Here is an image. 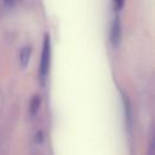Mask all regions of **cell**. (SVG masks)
<instances>
[{
    "mask_svg": "<svg viewBox=\"0 0 155 155\" xmlns=\"http://www.w3.org/2000/svg\"><path fill=\"white\" fill-rule=\"evenodd\" d=\"M50 62H51V40H50V35L45 34L41 58H40V65H39V79L42 85H45L46 79H47V74L50 70Z\"/></svg>",
    "mask_w": 155,
    "mask_h": 155,
    "instance_id": "cell-1",
    "label": "cell"
},
{
    "mask_svg": "<svg viewBox=\"0 0 155 155\" xmlns=\"http://www.w3.org/2000/svg\"><path fill=\"white\" fill-rule=\"evenodd\" d=\"M120 93H121V98H122V105H124V119H125V126H126V130L128 132H131L132 130V124H133V114H132V104H131V101L128 98V96L120 90Z\"/></svg>",
    "mask_w": 155,
    "mask_h": 155,
    "instance_id": "cell-2",
    "label": "cell"
},
{
    "mask_svg": "<svg viewBox=\"0 0 155 155\" xmlns=\"http://www.w3.org/2000/svg\"><path fill=\"white\" fill-rule=\"evenodd\" d=\"M110 42L114 47H116L121 39V22L119 17H115L110 25V34H109Z\"/></svg>",
    "mask_w": 155,
    "mask_h": 155,
    "instance_id": "cell-3",
    "label": "cell"
},
{
    "mask_svg": "<svg viewBox=\"0 0 155 155\" xmlns=\"http://www.w3.org/2000/svg\"><path fill=\"white\" fill-rule=\"evenodd\" d=\"M40 107H41V97L39 94L33 96V98L30 99V103H29V109H28L29 116L34 117L38 114V111L40 110Z\"/></svg>",
    "mask_w": 155,
    "mask_h": 155,
    "instance_id": "cell-4",
    "label": "cell"
},
{
    "mask_svg": "<svg viewBox=\"0 0 155 155\" xmlns=\"http://www.w3.org/2000/svg\"><path fill=\"white\" fill-rule=\"evenodd\" d=\"M30 56H31V46H24L21 50V53H19V64L23 68H25L28 65Z\"/></svg>",
    "mask_w": 155,
    "mask_h": 155,
    "instance_id": "cell-5",
    "label": "cell"
},
{
    "mask_svg": "<svg viewBox=\"0 0 155 155\" xmlns=\"http://www.w3.org/2000/svg\"><path fill=\"white\" fill-rule=\"evenodd\" d=\"M113 1H114V6H115L116 10L122 8L124 5H125V0H113Z\"/></svg>",
    "mask_w": 155,
    "mask_h": 155,
    "instance_id": "cell-6",
    "label": "cell"
},
{
    "mask_svg": "<svg viewBox=\"0 0 155 155\" xmlns=\"http://www.w3.org/2000/svg\"><path fill=\"white\" fill-rule=\"evenodd\" d=\"M4 1H5V4H6L7 6H12L13 2H15V0H4Z\"/></svg>",
    "mask_w": 155,
    "mask_h": 155,
    "instance_id": "cell-7",
    "label": "cell"
},
{
    "mask_svg": "<svg viewBox=\"0 0 155 155\" xmlns=\"http://www.w3.org/2000/svg\"><path fill=\"white\" fill-rule=\"evenodd\" d=\"M30 155H44V154H42L41 151H39V150H36V151H33V153H31Z\"/></svg>",
    "mask_w": 155,
    "mask_h": 155,
    "instance_id": "cell-8",
    "label": "cell"
}]
</instances>
